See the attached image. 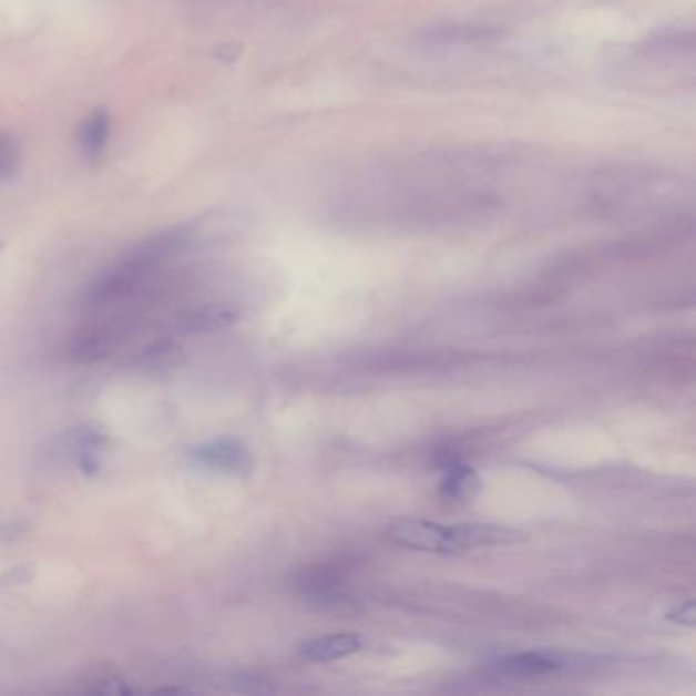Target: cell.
<instances>
[{
	"instance_id": "cell-2",
	"label": "cell",
	"mask_w": 696,
	"mask_h": 696,
	"mask_svg": "<svg viewBox=\"0 0 696 696\" xmlns=\"http://www.w3.org/2000/svg\"><path fill=\"white\" fill-rule=\"evenodd\" d=\"M387 535L392 542L423 550V552H460L474 550L482 545L515 542L521 531L503 525H482V523H460V525H439L423 519H399L390 523Z\"/></svg>"
},
{
	"instance_id": "cell-7",
	"label": "cell",
	"mask_w": 696,
	"mask_h": 696,
	"mask_svg": "<svg viewBox=\"0 0 696 696\" xmlns=\"http://www.w3.org/2000/svg\"><path fill=\"white\" fill-rule=\"evenodd\" d=\"M111 137V116L104 111H94L78 131V143L86 160H101Z\"/></svg>"
},
{
	"instance_id": "cell-10",
	"label": "cell",
	"mask_w": 696,
	"mask_h": 696,
	"mask_svg": "<svg viewBox=\"0 0 696 696\" xmlns=\"http://www.w3.org/2000/svg\"><path fill=\"white\" fill-rule=\"evenodd\" d=\"M19 172V143L11 135L0 133V182L11 181Z\"/></svg>"
},
{
	"instance_id": "cell-9",
	"label": "cell",
	"mask_w": 696,
	"mask_h": 696,
	"mask_svg": "<svg viewBox=\"0 0 696 696\" xmlns=\"http://www.w3.org/2000/svg\"><path fill=\"white\" fill-rule=\"evenodd\" d=\"M562 666L560 659H555L550 654L542 652H528V654H516L511 658L503 659L499 664V668L509 676H519V678H535V676H545L552 674Z\"/></svg>"
},
{
	"instance_id": "cell-3",
	"label": "cell",
	"mask_w": 696,
	"mask_h": 696,
	"mask_svg": "<svg viewBox=\"0 0 696 696\" xmlns=\"http://www.w3.org/2000/svg\"><path fill=\"white\" fill-rule=\"evenodd\" d=\"M186 460L201 470L217 472V474H232V477H245L252 472V456L247 452L242 441L237 439H213L207 443H201L186 453Z\"/></svg>"
},
{
	"instance_id": "cell-1",
	"label": "cell",
	"mask_w": 696,
	"mask_h": 696,
	"mask_svg": "<svg viewBox=\"0 0 696 696\" xmlns=\"http://www.w3.org/2000/svg\"><path fill=\"white\" fill-rule=\"evenodd\" d=\"M193 244V232L188 227H172L155 233L135 245L130 254L115 262L89 286L86 300L94 307H106L115 300L133 295L157 268L178 258Z\"/></svg>"
},
{
	"instance_id": "cell-5",
	"label": "cell",
	"mask_w": 696,
	"mask_h": 696,
	"mask_svg": "<svg viewBox=\"0 0 696 696\" xmlns=\"http://www.w3.org/2000/svg\"><path fill=\"white\" fill-rule=\"evenodd\" d=\"M364 647H366V639L358 633H339V635L317 637V639H310L307 644L300 645V656L309 659V662L327 664V662L354 656Z\"/></svg>"
},
{
	"instance_id": "cell-6",
	"label": "cell",
	"mask_w": 696,
	"mask_h": 696,
	"mask_svg": "<svg viewBox=\"0 0 696 696\" xmlns=\"http://www.w3.org/2000/svg\"><path fill=\"white\" fill-rule=\"evenodd\" d=\"M239 313L229 305H205L191 310L182 317L181 329L184 334H211L221 331L237 321Z\"/></svg>"
},
{
	"instance_id": "cell-8",
	"label": "cell",
	"mask_w": 696,
	"mask_h": 696,
	"mask_svg": "<svg viewBox=\"0 0 696 696\" xmlns=\"http://www.w3.org/2000/svg\"><path fill=\"white\" fill-rule=\"evenodd\" d=\"M478 477L472 468L458 464V462H448L446 464V477L441 480V494L453 501V503H470L477 497Z\"/></svg>"
},
{
	"instance_id": "cell-4",
	"label": "cell",
	"mask_w": 696,
	"mask_h": 696,
	"mask_svg": "<svg viewBox=\"0 0 696 696\" xmlns=\"http://www.w3.org/2000/svg\"><path fill=\"white\" fill-rule=\"evenodd\" d=\"M109 443V436L96 427L84 426L68 431L58 441V452L65 453L76 460L78 468L84 474H96L101 470L99 453L103 452Z\"/></svg>"
},
{
	"instance_id": "cell-11",
	"label": "cell",
	"mask_w": 696,
	"mask_h": 696,
	"mask_svg": "<svg viewBox=\"0 0 696 696\" xmlns=\"http://www.w3.org/2000/svg\"><path fill=\"white\" fill-rule=\"evenodd\" d=\"M668 620L674 621V623H680V625H688V627L695 625V605H693V601H686L684 605L671 611Z\"/></svg>"
}]
</instances>
